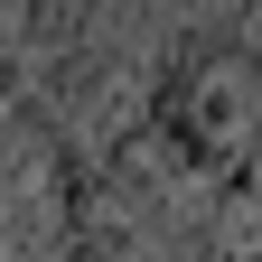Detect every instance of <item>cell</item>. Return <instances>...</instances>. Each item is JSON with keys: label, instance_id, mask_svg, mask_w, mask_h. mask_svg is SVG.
Here are the masks:
<instances>
[{"label": "cell", "instance_id": "1", "mask_svg": "<svg viewBox=\"0 0 262 262\" xmlns=\"http://www.w3.org/2000/svg\"><path fill=\"white\" fill-rule=\"evenodd\" d=\"M150 131H159V150H169L178 169L234 187V169H244L253 141H262V38H244V28L187 38L178 66L159 75Z\"/></svg>", "mask_w": 262, "mask_h": 262}, {"label": "cell", "instance_id": "2", "mask_svg": "<svg viewBox=\"0 0 262 262\" xmlns=\"http://www.w3.org/2000/svg\"><path fill=\"white\" fill-rule=\"evenodd\" d=\"M103 19H113V0H19V47H38V56H84V47H103Z\"/></svg>", "mask_w": 262, "mask_h": 262}, {"label": "cell", "instance_id": "3", "mask_svg": "<svg viewBox=\"0 0 262 262\" xmlns=\"http://www.w3.org/2000/svg\"><path fill=\"white\" fill-rule=\"evenodd\" d=\"M28 169H38V122H28V113H0V187H19Z\"/></svg>", "mask_w": 262, "mask_h": 262}, {"label": "cell", "instance_id": "4", "mask_svg": "<svg viewBox=\"0 0 262 262\" xmlns=\"http://www.w3.org/2000/svg\"><path fill=\"white\" fill-rule=\"evenodd\" d=\"M234 196H253V206H262V141H253V159L234 169Z\"/></svg>", "mask_w": 262, "mask_h": 262}, {"label": "cell", "instance_id": "5", "mask_svg": "<svg viewBox=\"0 0 262 262\" xmlns=\"http://www.w3.org/2000/svg\"><path fill=\"white\" fill-rule=\"evenodd\" d=\"M225 262H262V244H234V253H225Z\"/></svg>", "mask_w": 262, "mask_h": 262}]
</instances>
